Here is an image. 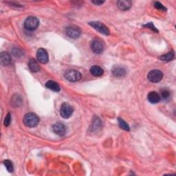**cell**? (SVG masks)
<instances>
[{"label": "cell", "mask_w": 176, "mask_h": 176, "mask_svg": "<svg viewBox=\"0 0 176 176\" xmlns=\"http://www.w3.org/2000/svg\"><path fill=\"white\" fill-rule=\"evenodd\" d=\"M148 101L152 104H156L160 101V96L156 92H151L147 96Z\"/></svg>", "instance_id": "cell-12"}, {"label": "cell", "mask_w": 176, "mask_h": 176, "mask_svg": "<svg viewBox=\"0 0 176 176\" xmlns=\"http://www.w3.org/2000/svg\"><path fill=\"white\" fill-rule=\"evenodd\" d=\"M154 6L156 7V8L158 10H166L167 8H165V7L160 2H155L154 3Z\"/></svg>", "instance_id": "cell-23"}, {"label": "cell", "mask_w": 176, "mask_h": 176, "mask_svg": "<svg viewBox=\"0 0 176 176\" xmlns=\"http://www.w3.org/2000/svg\"><path fill=\"white\" fill-rule=\"evenodd\" d=\"M144 26H145V27L149 28H151V30H153V31H155V32H156V33H158V30H157V29L156 28V27H155V26H153V24L152 23H147V24H146V25H144Z\"/></svg>", "instance_id": "cell-24"}, {"label": "cell", "mask_w": 176, "mask_h": 176, "mask_svg": "<svg viewBox=\"0 0 176 176\" xmlns=\"http://www.w3.org/2000/svg\"><path fill=\"white\" fill-rule=\"evenodd\" d=\"M13 54H14V56L18 57L19 55H22V51L19 49H15V50H13Z\"/></svg>", "instance_id": "cell-26"}, {"label": "cell", "mask_w": 176, "mask_h": 176, "mask_svg": "<svg viewBox=\"0 0 176 176\" xmlns=\"http://www.w3.org/2000/svg\"><path fill=\"white\" fill-rule=\"evenodd\" d=\"M160 94H161V96L163 97V99H167V98H169V96H170V92L167 89H162L161 92H160Z\"/></svg>", "instance_id": "cell-21"}, {"label": "cell", "mask_w": 176, "mask_h": 176, "mask_svg": "<svg viewBox=\"0 0 176 176\" xmlns=\"http://www.w3.org/2000/svg\"><path fill=\"white\" fill-rule=\"evenodd\" d=\"M28 67L30 68V70L33 72H39L40 70L39 64H38L37 61L34 59H30L29 61Z\"/></svg>", "instance_id": "cell-17"}, {"label": "cell", "mask_w": 176, "mask_h": 176, "mask_svg": "<svg viewBox=\"0 0 176 176\" xmlns=\"http://www.w3.org/2000/svg\"><path fill=\"white\" fill-rule=\"evenodd\" d=\"M0 61L3 65H8L11 63V57L6 52H2L0 54Z\"/></svg>", "instance_id": "cell-13"}, {"label": "cell", "mask_w": 176, "mask_h": 176, "mask_svg": "<svg viewBox=\"0 0 176 176\" xmlns=\"http://www.w3.org/2000/svg\"><path fill=\"white\" fill-rule=\"evenodd\" d=\"M91 48L92 51L96 54H101L104 49L103 43L101 40L94 39L91 43Z\"/></svg>", "instance_id": "cell-8"}, {"label": "cell", "mask_w": 176, "mask_h": 176, "mask_svg": "<svg viewBox=\"0 0 176 176\" xmlns=\"http://www.w3.org/2000/svg\"><path fill=\"white\" fill-rule=\"evenodd\" d=\"M74 112V109L72 107L68 104V103H63L61 105V109H60V114L62 118L65 119L69 118L72 115Z\"/></svg>", "instance_id": "cell-3"}, {"label": "cell", "mask_w": 176, "mask_h": 176, "mask_svg": "<svg viewBox=\"0 0 176 176\" xmlns=\"http://www.w3.org/2000/svg\"><path fill=\"white\" fill-rule=\"evenodd\" d=\"M39 24V21L35 17H29L24 22V28L28 31L35 30Z\"/></svg>", "instance_id": "cell-2"}, {"label": "cell", "mask_w": 176, "mask_h": 176, "mask_svg": "<svg viewBox=\"0 0 176 176\" xmlns=\"http://www.w3.org/2000/svg\"><path fill=\"white\" fill-rule=\"evenodd\" d=\"M147 78L151 83H157L160 82L163 78V73L159 70H153L149 72L147 75Z\"/></svg>", "instance_id": "cell-4"}, {"label": "cell", "mask_w": 176, "mask_h": 176, "mask_svg": "<svg viewBox=\"0 0 176 176\" xmlns=\"http://www.w3.org/2000/svg\"><path fill=\"white\" fill-rule=\"evenodd\" d=\"M101 125V121H100L99 119H97L94 120V122H93V127L94 128H98V127H100Z\"/></svg>", "instance_id": "cell-25"}, {"label": "cell", "mask_w": 176, "mask_h": 176, "mask_svg": "<svg viewBox=\"0 0 176 176\" xmlns=\"http://www.w3.org/2000/svg\"><path fill=\"white\" fill-rule=\"evenodd\" d=\"M118 121L119 127H120V128L123 129V130H125V131H127V132H129V131L130 130L129 126L128 124H127V123L125 121V120H123L122 118H118Z\"/></svg>", "instance_id": "cell-19"}, {"label": "cell", "mask_w": 176, "mask_h": 176, "mask_svg": "<svg viewBox=\"0 0 176 176\" xmlns=\"http://www.w3.org/2000/svg\"><path fill=\"white\" fill-rule=\"evenodd\" d=\"M105 2L104 1H93L92 3H94V4H96V5H101V4H103V3H104Z\"/></svg>", "instance_id": "cell-27"}, {"label": "cell", "mask_w": 176, "mask_h": 176, "mask_svg": "<svg viewBox=\"0 0 176 176\" xmlns=\"http://www.w3.org/2000/svg\"><path fill=\"white\" fill-rule=\"evenodd\" d=\"M89 25H90L92 28H94V29H96L97 31H98L99 33H101V34H104V35H109V30L108 29V28L107 27L105 24H103V23L100 22H91L89 23Z\"/></svg>", "instance_id": "cell-5"}, {"label": "cell", "mask_w": 176, "mask_h": 176, "mask_svg": "<svg viewBox=\"0 0 176 176\" xmlns=\"http://www.w3.org/2000/svg\"><path fill=\"white\" fill-rule=\"evenodd\" d=\"M66 34L72 39H77L81 35V30L77 26H69L65 30Z\"/></svg>", "instance_id": "cell-7"}, {"label": "cell", "mask_w": 176, "mask_h": 176, "mask_svg": "<svg viewBox=\"0 0 176 176\" xmlns=\"http://www.w3.org/2000/svg\"><path fill=\"white\" fill-rule=\"evenodd\" d=\"M10 121H11V115H10V113H8V114L6 115V118L4 119V125L6 127L9 126L10 124Z\"/></svg>", "instance_id": "cell-22"}, {"label": "cell", "mask_w": 176, "mask_h": 176, "mask_svg": "<svg viewBox=\"0 0 176 176\" xmlns=\"http://www.w3.org/2000/svg\"><path fill=\"white\" fill-rule=\"evenodd\" d=\"M112 74L116 77L121 78V77H124L126 75L127 70L125 68L117 66L113 68Z\"/></svg>", "instance_id": "cell-11"}, {"label": "cell", "mask_w": 176, "mask_h": 176, "mask_svg": "<svg viewBox=\"0 0 176 176\" xmlns=\"http://www.w3.org/2000/svg\"><path fill=\"white\" fill-rule=\"evenodd\" d=\"M37 57L39 62L43 64L48 63V59H49V58H48V54L47 51L43 49V48H39V49L37 50Z\"/></svg>", "instance_id": "cell-9"}, {"label": "cell", "mask_w": 176, "mask_h": 176, "mask_svg": "<svg viewBox=\"0 0 176 176\" xmlns=\"http://www.w3.org/2000/svg\"><path fill=\"white\" fill-rule=\"evenodd\" d=\"M39 123V118L35 113H28L25 115L23 118V123L26 127H36Z\"/></svg>", "instance_id": "cell-1"}, {"label": "cell", "mask_w": 176, "mask_h": 176, "mask_svg": "<svg viewBox=\"0 0 176 176\" xmlns=\"http://www.w3.org/2000/svg\"><path fill=\"white\" fill-rule=\"evenodd\" d=\"M46 87L48 89H50L51 90L54 92H59L60 91V86L58 85L57 83L53 81H49L46 83Z\"/></svg>", "instance_id": "cell-16"}, {"label": "cell", "mask_w": 176, "mask_h": 176, "mask_svg": "<svg viewBox=\"0 0 176 176\" xmlns=\"http://www.w3.org/2000/svg\"><path fill=\"white\" fill-rule=\"evenodd\" d=\"M3 163L5 165V167L7 168V170L8 171V172L11 173V172L13 171V163L10 160H6L3 161Z\"/></svg>", "instance_id": "cell-20"}, {"label": "cell", "mask_w": 176, "mask_h": 176, "mask_svg": "<svg viewBox=\"0 0 176 176\" xmlns=\"http://www.w3.org/2000/svg\"><path fill=\"white\" fill-rule=\"evenodd\" d=\"M53 129L54 133H56L57 135L59 136H64L65 132H66L65 126L62 123H56L55 125H53Z\"/></svg>", "instance_id": "cell-10"}, {"label": "cell", "mask_w": 176, "mask_h": 176, "mask_svg": "<svg viewBox=\"0 0 176 176\" xmlns=\"http://www.w3.org/2000/svg\"><path fill=\"white\" fill-rule=\"evenodd\" d=\"M117 6L120 10H127L132 6V2L127 1V0H120L117 2Z\"/></svg>", "instance_id": "cell-14"}, {"label": "cell", "mask_w": 176, "mask_h": 176, "mask_svg": "<svg viewBox=\"0 0 176 176\" xmlns=\"http://www.w3.org/2000/svg\"><path fill=\"white\" fill-rule=\"evenodd\" d=\"M90 73L94 77H101L103 74V70L98 65H94L90 68Z\"/></svg>", "instance_id": "cell-15"}, {"label": "cell", "mask_w": 176, "mask_h": 176, "mask_svg": "<svg viewBox=\"0 0 176 176\" xmlns=\"http://www.w3.org/2000/svg\"><path fill=\"white\" fill-rule=\"evenodd\" d=\"M175 57V54L173 51H171L170 53H168L166 54H164L163 56L160 57V58L163 61H170L173 60Z\"/></svg>", "instance_id": "cell-18"}, {"label": "cell", "mask_w": 176, "mask_h": 176, "mask_svg": "<svg viewBox=\"0 0 176 176\" xmlns=\"http://www.w3.org/2000/svg\"><path fill=\"white\" fill-rule=\"evenodd\" d=\"M65 78L71 82H77L81 78V74L74 70H69L65 72Z\"/></svg>", "instance_id": "cell-6"}]
</instances>
